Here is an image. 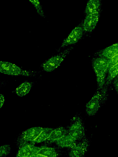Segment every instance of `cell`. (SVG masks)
Wrapping results in <instances>:
<instances>
[{"label":"cell","mask_w":118,"mask_h":157,"mask_svg":"<svg viewBox=\"0 0 118 157\" xmlns=\"http://www.w3.org/2000/svg\"><path fill=\"white\" fill-rule=\"evenodd\" d=\"M92 66L96 76L97 89H101L105 84L109 67L108 60L99 56L92 60Z\"/></svg>","instance_id":"obj_1"},{"label":"cell","mask_w":118,"mask_h":157,"mask_svg":"<svg viewBox=\"0 0 118 157\" xmlns=\"http://www.w3.org/2000/svg\"><path fill=\"white\" fill-rule=\"evenodd\" d=\"M108 87L104 86L101 89H97L86 105L85 112L89 116L95 115L101 106L107 100L108 97Z\"/></svg>","instance_id":"obj_2"},{"label":"cell","mask_w":118,"mask_h":157,"mask_svg":"<svg viewBox=\"0 0 118 157\" xmlns=\"http://www.w3.org/2000/svg\"><path fill=\"white\" fill-rule=\"evenodd\" d=\"M0 71L10 75L27 77H35L40 73L39 71L23 70L11 63L3 61L0 62Z\"/></svg>","instance_id":"obj_3"},{"label":"cell","mask_w":118,"mask_h":157,"mask_svg":"<svg viewBox=\"0 0 118 157\" xmlns=\"http://www.w3.org/2000/svg\"><path fill=\"white\" fill-rule=\"evenodd\" d=\"M67 129L68 134L77 141H80L86 137L83 120L79 114H76L72 118Z\"/></svg>","instance_id":"obj_4"},{"label":"cell","mask_w":118,"mask_h":157,"mask_svg":"<svg viewBox=\"0 0 118 157\" xmlns=\"http://www.w3.org/2000/svg\"><path fill=\"white\" fill-rule=\"evenodd\" d=\"M73 48L72 47H69L63 51L45 61L41 65L43 70L47 72H50L57 68Z\"/></svg>","instance_id":"obj_5"},{"label":"cell","mask_w":118,"mask_h":157,"mask_svg":"<svg viewBox=\"0 0 118 157\" xmlns=\"http://www.w3.org/2000/svg\"><path fill=\"white\" fill-rule=\"evenodd\" d=\"M17 145L18 150L16 156L17 157H36L40 148L28 142L17 143Z\"/></svg>","instance_id":"obj_6"},{"label":"cell","mask_w":118,"mask_h":157,"mask_svg":"<svg viewBox=\"0 0 118 157\" xmlns=\"http://www.w3.org/2000/svg\"><path fill=\"white\" fill-rule=\"evenodd\" d=\"M84 31L82 26H78L75 27L62 42L57 52L61 48L77 43L82 37Z\"/></svg>","instance_id":"obj_7"},{"label":"cell","mask_w":118,"mask_h":157,"mask_svg":"<svg viewBox=\"0 0 118 157\" xmlns=\"http://www.w3.org/2000/svg\"><path fill=\"white\" fill-rule=\"evenodd\" d=\"M90 145V141L86 137L79 141L69 149V156L71 157H83L87 152Z\"/></svg>","instance_id":"obj_8"},{"label":"cell","mask_w":118,"mask_h":157,"mask_svg":"<svg viewBox=\"0 0 118 157\" xmlns=\"http://www.w3.org/2000/svg\"><path fill=\"white\" fill-rule=\"evenodd\" d=\"M43 128L42 127H35L22 132L18 137L17 143L28 142L33 144Z\"/></svg>","instance_id":"obj_9"},{"label":"cell","mask_w":118,"mask_h":157,"mask_svg":"<svg viewBox=\"0 0 118 157\" xmlns=\"http://www.w3.org/2000/svg\"><path fill=\"white\" fill-rule=\"evenodd\" d=\"M100 11L86 15L82 27L84 32L91 33L95 29L98 22Z\"/></svg>","instance_id":"obj_10"},{"label":"cell","mask_w":118,"mask_h":157,"mask_svg":"<svg viewBox=\"0 0 118 157\" xmlns=\"http://www.w3.org/2000/svg\"><path fill=\"white\" fill-rule=\"evenodd\" d=\"M68 133L67 128L61 126L53 128L46 140L50 143H55Z\"/></svg>","instance_id":"obj_11"},{"label":"cell","mask_w":118,"mask_h":157,"mask_svg":"<svg viewBox=\"0 0 118 157\" xmlns=\"http://www.w3.org/2000/svg\"><path fill=\"white\" fill-rule=\"evenodd\" d=\"M61 155L58 149L56 147L42 146L40 147L36 157H58Z\"/></svg>","instance_id":"obj_12"},{"label":"cell","mask_w":118,"mask_h":157,"mask_svg":"<svg viewBox=\"0 0 118 157\" xmlns=\"http://www.w3.org/2000/svg\"><path fill=\"white\" fill-rule=\"evenodd\" d=\"M77 142L74 138L68 133L55 143L59 147L70 149L73 147Z\"/></svg>","instance_id":"obj_13"},{"label":"cell","mask_w":118,"mask_h":157,"mask_svg":"<svg viewBox=\"0 0 118 157\" xmlns=\"http://www.w3.org/2000/svg\"><path fill=\"white\" fill-rule=\"evenodd\" d=\"M118 54V42L102 50L99 56L110 59Z\"/></svg>","instance_id":"obj_14"},{"label":"cell","mask_w":118,"mask_h":157,"mask_svg":"<svg viewBox=\"0 0 118 157\" xmlns=\"http://www.w3.org/2000/svg\"><path fill=\"white\" fill-rule=\"evenodd\" d=\"M101 6V0H88L85 9V14L100 11Z\"/></svg>","instance_id":"obj_15"},{"label":"cell","mask_w":118,"mask_h":157,"mask_svg":"<svg viewBox=\"0 0 118 157\" xmlns=\"http://www.w3.org/2000/svg\"><path fill=\"white\" fill-rule=\"evenodd\" d=\"M34 84V82L27 81L23 82L16 89V94L20 97L26 95L30 92Z\"/></svg>","instance_id":"obj_16"},{"label":"cell","mask_w":118,"mask_h":157,"mask_svg":"<svg viewBox=\"0 0 118 157\" xmlns=\"http://www.w3.org/2000/svg\"><path fill=\"white\" fill-rule=\"evenodd\" d=\"M53 129V128H43L42 130L34 141L33 144H34L46 141Z\"/></svg>","instance_id":"obj_17"},{"label":"cell","mask_w":118,"mask_h":157,"mask_svg":"<svg viewBox=\"0 0 118 157\" xmlns=\"http://www.w3.org/2000/svg\"><path fill=\"white\" fill-rule=\"evenodd\" d=\"M118 75V63L109 68L105 85L108 86L113 79Z\"/></svg>","instance_id":"obj_18"},{"label":"cell","mask_w":118,"mask_h":157,"mask_svg":"<svg viewBox=\"0 0 118 157\" xmlns=\"http://www.w3.org/2000/svg\"><path fill=\"white\" fill-rule=\"evenodd\" d=\"M35 8L37 13L41 17L45 18V16L40 0H28Z\"/></svg>","instance_id":"obj_19"},{"label":"cell","mask_w":118,"mask_h":157,"mask_svg":"<svg viewBox=\"0 0 118 157\" xmlns=\"http://www.w3.org/2000/svg\"><path fill=\"white\" fill-rule=\"evenodd\" d=\"M11 147L9 145H3L0 147V157H5L7 156L10 153Z\"/></svg>","instance_id":"obj_20"},{"label":"cell","mask_w":118,"mask_h":157,"mask_svg":"<svg viewBox=\"0 0 118 157\" xmlns=\"http://www.w3.org/2000/svg\"><path fill=\"white\" fill-rule=\"evenodd\" d=\"M109 69L118 63V54L112 58L108 59Z\"/></svg>","instance_id":"obj_21"},{"label":"cell","mask_w":118,"mask_h":157,"mask_svg":"<svg viewBox=\"0 0 118 157\" xmlns=\"http://www.w3.org/2000/svg\"><path fill=\"white\" fill-rule=\"evenodd\" d=\"M112 81L115 89L118 94V75L113 79Z\"/></svg>","instance_id":"obj_22"},{"label":"cell","mask_w":118,"mask_h":157,"mask_svg":"<svg viewBox=\"0 0 118 157\" xmlns=\"http://www.w3.org/2000/svg\"><path fill=\"white\" fill-rule=\"evenodd\" d=\"M5 98L4 96L2 94H0V108H1L3 106Z\"/></svg>","instance_id":"obj_23"}]
</instances>
